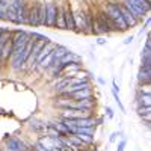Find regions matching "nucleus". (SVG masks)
<instances>
[{
    "mask_svg": "<svg viewBox=\"0 0 151 151\" xmlns=\"http://www.w3.org/2000/svg\"><path fill=\"white\" fill-rule=\"evenodd\" d=\"M30 35L27 32H15L12 40V53H11V60H12V70L14 71H20V68L23 67L24 60H23V52L26 47L27 41H29Z\"/></svg>",
    "mask_w": 151,
    "mask_h": 151,
    "instance_id": "obj_1",
    "label": "nucleus"
},
{
    "mask_svg": "<svg viewBox=\"0 0 151 151\" xmlns=\"http://www.w3.org/2000/svg\"><path fill=\"white\" fill-rule=\"evenodd\" d=\"M104 14L110 18V21L113 23V26H115V29L124 32V30H127L129 27L125 26V23L122 20V15H121V12L118 9V3H107L106 8H104Z\"/></svg>",
    "mask_w": 151,
    "mask_h": 151,
    "instance_id": "obj_2",
    "label": "nucleus"
},
{
    "mask_svg": "<svg viewBox=\"0 0 151 151\" xmlns=\"http://www.w3.org/2000/svg\"><path fill=\"white\" fill-rule=\"evenodd\" d=\"M112 30H116L113 23L110 21V18L104 14V12H100L97 15V18L94 20V24H92V33H109Z\"/></svg>",
    "mask_w": 151,
    "mask_h": 151,
    "instance_id": "obj_3",
    "label": "nucleus"
},
{
    "mask_svg": "<svg viewBox=\"0 0 151 151\" xmlns=\"http://www.w3.org/2000/svg\"><path fill=\"white\" fill-rule=\"evenodd\" d=\"M124 5L132 12V15L136 17L137 20H141L150 11V3L147 2V0H127Z\"/></svg>",
    "mask_w": 151,
    "mask_h": 151,
    "instance_id": "obj_4",
    "label": "nucleus"
},
{
    "mask_svg": "<svg viewBox=\"0 0 151 151\" xmlns=\"http://www.w3.org/2000/svg\"><path fill=\"white\" fill-rule=\"evenodd\" d=\"M64 119H80V118H89V110H80V109H64L60 113Z\"/></svg>",
    "mask_w": 151,
    "mask_h": 151,
    "instance_id": "obj_5",
    "label": "nucleus"
},
{
    "mask_svg": "<svg viewBox=\"0 0 151 151\" xmlns=\"http://www.w3.org/2000/svg\"><path fill=\"white\" fill-rule=\"evenodd\" d=\"M58 15V6L55 3H45V26L55 27Z\"/></svg>",
    "mask_w": 151,
    "mask_h": 151,
    "instance_id": "obj_6",
    "label": "nucleus"
},
{
    "mask_svg": "<svg viewBox=\"0 0 151 151\" xmlns=\"http://www.w3.org/2000/svg\"><path fill=\"white\" fill-rule=\"evenodd\" d=\"M118 9H119L121 15H122V20H124V23H125V26H127V27H133V26H136V24L139 23V20L132 15V12L125 8L124 3H118Z\"/></svg>",
    "mask_w": 151,
    "mask_h": 151,
    "instance_id": "obj_7",
    "label": "nucleus"
},
{
    "mask_svg": "<svg viewBox=\"0 0 151 151\" xmlns=\"http://www.w3.org/2000/svg\"><path fill=\"white\" fill-rule=\"evenodd\" d=\"M27 24H30V26H40V3H35L29 9Z\"/></svg>",
    "mask_w": 151,
    "mask_h": 151,
    "instance_id": "obj_8",
    "label": "nucleus"
},
{
    "mask_svg": "<svg viewBox=\"0 0 151 151\" xmlns=\"http://www.w3.org/2000/svg\"><path fill=\"white\" fill-rule=\"evenodd\" d=\"M73 20H74V27L77 30H82L86 33V18L82 11H77L76 14H73Z\"/></svg>",
    "mask_w": 151,
    "mask_h": 151,
    "instance_id": "obj_9",
    "label": "nucleus"
},
{
    "mask_svg": "<svg viewBox=\"0 0 151 151\" xmlns=\"http://www.w3.org/2000/svg\"><path fill=\"white\" fill-rule=\"evenodd\" d=\"M6 147L9 151H26V145L18 137H9V139H6Z\"/></svg>",
    "mask_w": 151,
    "mask_h": 151,
    "instance_id": "obj_10",
    "label": "nucleus"
},
{
    "mask_svg": "<svg viewBox=\"0 0 151 151\" xmlns=\"http://www.w3.org/2000/svg\"><path fill=\"white\" fill-rule=\"evenodd\" d=\"M55 48H56V44L50 42V41H48V42H45V44L42 45V48L40 50V53H38V55H36V58H35L36 64H40V62H41V60H42V59H44V58H45V56H47L50 52H53Z\"/></svg>",
    "mask_w": 151,
    "mask_h": 151,
    "instance_id": "obj_11",
    "label": "nucleus"
},
{
    "mask_svg": "<svg viewBox=\"0 0 151 151\" xmlns=\"http://www.w3.org/2000/svg\"><path fill=\"white\" fill-rule=\"evenodd\" d=\"M11 53H12V40L9 38V40L2 45V48H0V62H5L9 59V56H11Z\"/></svg>",
    "mask_w": 151,
    "mask_h": 151,
    "instance_id": "obj_12",
    "label": "nucleus"
},
{
    "mask_svg": "<svg viewBox=\"0 0 151 151\" xmlns=\"http://www.w3.org/2000/svg\"><path fill=\"white\" fill-rule=\"evenodd\" d=\"M137 80H139L141 85H150L151 82V68H142L139 70V74H137Z\"/></svg>",
    "mask_w": 151,
    "mask_h": 151,
    "instance_id": "obj_13",
    "label": "nucleus"
},
{
    "mask_svg": "<svg viewBox=\"0 0 151 151\" xmlns=\"http://www.w3.org/2000/svg\"><path fill=\"white\" fill-rule=\"evenodd\" d=\"M56 106L58 107H62V109H74L76 107V100H71L68 95H65V98L58 100Z\"/></svg>",
    "mask_w": 151,
    "mask_h": 151,
    "instance_id": "obj_14",
    "label": "nucleus"
},
{
    "mask_svg": "<svg viewBox=\"0 0 151 151\" xmlns=\"http://www.w3.org/2000/svg\"><path fill=\"white\" fill-rule=\"evenodd\" d=\"M64 15H65V29L76 30L74 27V20H73V12L68 8H64Z\"/></svg>",
    "mask_w": 151,
    "mask_h": 151,
    "instance_id": "obj_15",
    "label": "nucleus"
},
{
    "mask_svg": "<svg viewBox=\"0 0 151 151\" xmlns=\"http://www.w3.org/2000/svg\"><path fill=\"white\" fill-rule=\"evenodd\" d=\"M55 27L65 29V15H64V8L58 6V15H56V24Z\"/></svg>",
    "mask_w": 151,
    "mask_h": 151,
    "instance_id": "obj_16",
    "label": "nucleus"
},
{
    "mask_svg": "<svg viewBox=\"0 0 151 151\" xmlns=\"http://www.w3.org/2000/svg\"><path fill=\"white\" fill-rule=\"evenodd\" d=\"M92 92H91V88H86V89H82V91H77L71 94L70 97H73L74 100H83V98H91Z\"/></svg>",
    "mask_w": 151,
    "mask_h": 151,
    "instance_id": "obj_17",
    "label": "nucleus"
},
{
    "mask_svg": "<svg viewBox=\"0 0 151 151\" xmlns=\"http://www.w3.org/2000/svg\"><path fill=\"white\" fill-rule=\"evenodd\" d=\"M53 59H55V50H53V52H50V53L40 62V67H41V68H50V67H52V64H53Z\"/></svg>",
    "mask_w": 151,
    "mask_h": 151,
    "instance_id": "obj_18",
    "label": "nucleus"
},
{
    "mask_svg": "<svg viewBox=\"0 0 151 151\" xmlns=\"http://www.w3.org/2000/svg\"><path fill=\"white\" fill-rule=\"evenodd\" d=\"M32 47H33V40H32V38H29V41H27L26 47H24V52H23V60H24V64L27 62V59H29V56H30Z\"/></svg>",
    "mask_w": 151,
    "mask_h": 151,
    "instance_id": "obj_19",
    "label": "nucleus"
},
{
    "mask_svg": "<svg viewBox=\"0 0 151 151\" xmlns=\"http://www.w3.org/2000/svg\"><path fill=\"white\" fill-rule=\"evenodd\" d=\"M67 53H68V48L60 47V45H56V48H55V59H53V62H58L62 56H65Z\"/></svg>",
    "mask_w": 151,
    "mask_h": 151,
    "instance_id": "obj_20",
    "label": "nucleus"
},
{
    "mask_svg": "<svg viewBox=\"0 0 151 151\" xmlns=\"http://www.w3.org/2000/svg\"><path fill=\"white\" fill-rule=\"evenodd\" d=\"M151 104V97L148 94H141L137 97V106H150Z\"/></svg>",
    "mask_w": 151,
    "mask_h": 151,
    "instance_id": "obj_21",
    "label": "nucleus"
},
{
    "mask_svg": "<svg viewBox=\"0 0 151 151\" xmlns=\"http://www.w3.org/2000/svg\"><path fill=\"white\" fill-rule=\"evenodd\" d=\"M50 125H52L53 129H56V130H58V132L60 133V136H64V134H70L68 129H67V127H65V125L62 124V122H52Z\"/></svg>",
    "mask_w": 151,
    "mask_h": 151,
    "instance_id": "obj_22",
    "label": "nucleus"
},
{
    "mask_svg": "<svg viewBox=\"0 0 151 151\" xmlns=\"http://www.w3.org/2000/svg\"><path fill=\"white\" fill-rule=\"evenodd\" d=\"M40 26H45V3H40Z\"/></svg>",
    "mask_w": 151,
    "mask_h": 151,
    "instance_id": "obj_23",
    "label": "nucleus"
},
{
    "mask_svg": "<svg viewBox=\"0 0 151 151\" xmlns=\"http://www.w3.org/2000/svg\"><path fill=\"white\" fill-rule=\"evenodd\" d=\"M151 113V107L150 106H139L137 107V115L139 116H145V115H150Z\"/></svg>",
    "mask_w": 151,
    "mask_h": 151,
    "instance_id": "obj_24",
    "label": "nucleus"
},
{
    "mask_svg": "<svg viewBox=\"0 0 151 151\" xmlns=\"http://www.w3.org/2000/svg\"><path fill=\"white\" fill-rule=\"evenodd\" d=\"M112 94H113V98H115V101L118 103V106H119V109H121V110H124V106H122V103H121V100H119V95H118V91H115V89H112Z\"/></svg>",
    "mask_w": 151,
    "mask_h": 151,
    "instance_id": "obj_25",
    "label": "nucleus"
},
{
    "mask_svg": "<svg viewBox=\"0 0 151 151\" xmlns=\"http://www.w3.org/2000/svg\"><path fill=\"white\" fill-rule=\"evenodd\" d=\"M141 94H148L150 95V85H142L141 89H139V95Z\"/></svg>",
    "mask_w": 151,
    "mask_h": 151,
    "instance_id": "obj_26",
    "label": "nucleus"
},
{
    "mask_svg": "<svg viewBox=\"0 0 151 151\" xmlns=\"http://www.w3.org/2000/svg\"><path fill=\"white\" fill-rule=\"evenodd\" d=\"M35 151H48V150H47V148H44L41 144H36V145H35Z\"/></svg>",
    "mask_w": 151,
    "mask_h": 151,
    "instance_id": "obj_27",
    "label": "nucleus"
},
{
    "mask_svg": "<svg viewBox=\"0 0 151 151\" xmlns=\"http://www.w3.org/2000/svg\"><path fill=\"white\" fill-rule=\"evenodd\" d=\"M124 147H125V141H121V144L118 145V150H116V151H122Z\"/></svg>",
    "mask_w": 151,
    "mask_h": 151,
    "instance_id": "obj_28",
    "label": "nucleus"
},
{
    "mask_svg": "<svg viewBox=\"0 0 151 151\" xmlns=\"http://www.w3.org/2000/svg\"><path fill=\"white\" fill-rule=\"evenodd\" d=\"M106 110H107V116H109V118H113V112H112V109H110V107H107Z\"/></svg>",
    "mask_w": 151,
    "mask_h": 151,
    "instance_id": "obj_29",
    "label": "nucleus"
},
{
    "mask_svg": "<svg viewBox=\"0 0 151 151\" xmlns=\"http://www.w3.org/2000/svg\"><path fill=\"white\" fill-rule=\"evenodd\" d=\"M141 118H142L147 124H150V115H145V116H141Z\"/></svg>",
    "mask_w": 151,
    "mask_h": 151,
    "instance_id": "obj_30",
    "label": "nucleus"
},
{
    "mask_svg": "<svg viewBox=\"0 0 151 151\" xmlns=\"http://www.w3.org/2000/svg\"><path fill=\"white\" fill-rule=\"evenodd\" d=\"M116 136H118V133H113V134L110 136V141H115V139H116Z\"/></svg>",
    "mask_w": 151,
    "mask_h": 151,
    "instance_id": "obj_31",
    "label": "nucleus"
},
{
    "mask_svg": "<svg viewBox=\"0 0 151 151\" xmlns=\"http://www.w3.org/2000/svg\"><path fill=\"white\" fill-rule=\"evenodd\" d=\"M133 41V36H130V38H127V40H125V44H130Z\"/></svg>",
    "mask_w": 151,
    "mask_h": 151,
    "instance_id": "obj_32",
    "label": "nucleus"
},
{
    "mask_svg": "<svg viewBox=\"0 0 151 151\" xmlns=\"http://www.w3.org/2000/svg\"><path fill=\"white\" fill-rule=\"evenodd\" d=\"M97 42H98V44H104V42H106V41H104V40H103V38H100V40H98V41H97Z\"/></svg>",
    "mask_w": 151,
    "mask_h": 151,
    "instance_id": "obj_33",
    "label": "nucleus"
},
{
    "mask_svg": "<svg viewBox=\"0 0 151 151\" xmlns=\"http://www.w3.org/2000/svg\"><path fill=\"white\" fill-rule=\"evenodd\" d=\"M147 2H148V3H150V0H147Z\"/></svg>",
    "mask_w": 151,
    "mask_h": 151,
    "instance_id": "obj_34",
    "label": "nucleus"
},
{
    "mask_svg": "<svg viewBox=\"0 0 151 151\" xmlns=\"http://www.w3.org/2000/svg\"><path fill=\"white\" fill-rule=\"evenodd\" d=\"M8 151H9V150H8Z\"/></svg>",
    "mask_w": 151,
    "mask_h": 151,
    "instance_id": "obj_35",
    "label": "nucleus"
}]
</instances>
